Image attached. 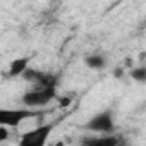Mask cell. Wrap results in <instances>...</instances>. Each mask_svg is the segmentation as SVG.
Listing matches in <instances>:
<instances>
[{"mask_svg": "<svg viewBox=\"0 0 146 146\" xmlns=\"http://www.w3.org/2000/svg\"><path fill=\"white\" fill-rule=\"evenodd\" d=\"M55 125H57V122H48V124H41V125L35 127L33 131L24 132L19 139V144L21 146H43V144H46Z\"/></svg>", "mask_w": 146, "mask_h": 146, "instance_id": "obj_4", "label": "cell"}, {"mask_svg": "<svg viewBox=\"0 0 146 146\" xmlns=\"http://www.w3.org/2000/svg\"><path fill=\"white\" fill-rule=\"evenodd\" d=\"M131 78L132 81L139 83V84H146V65H136L131 69Z\"/></svg>", "mask_w": 146, "mask_h": 146, "instance_id": "obj_8", "label": "cell"}, {"mask_svg": "<svg viewBox=\"0 0 146 146\" xmlns=\"http://www.w3.org/2000/svg\"><path fill=\"white\" fill-rule=\"evenodd\" d=\"M57 100V91L53 86H46V88H41L38 86L36 90H31V91H26L23 96H21V103L24 107H29V108H41V107H46L50 102Z\"/></svg>", "mask_w": 146, "mask_h": 146, "instance_id": "obj_1", "label": "cell"}, {"mask_svg": "<svg viewBox=\"0 0 146 146\" xmlns=\"http://www.w3.org/2000/svg\"><path fill=\"white\" fill-rule=\"evenodd\" d=\"M83 144H91V146H98V144H105V146H117L120 143V139L115 136V132L110 134H95V136H88L81 139Z\"/></svg>", "mask_w": 146, "mask_h": 146, "instance_id": "obj_5", "label": "cell"}, {"mask_svg": "<svg viewBox=\"0 0 146 146\" xmlns=\"http://www.w3.org/2000/svg\"><path fill=\"white\" fill-rule=\"evenodd\" d=\"M9 139V131H7V125H2L0 124V143H5Z\"/></svg>", "mask_w": 146, "mask_h": 146, "instance_id": "obj_10", "label": "cell"}, {"mask_svg": "<svg viewBox=\"0 0 146 146\" xmlns=\"http://www.w3.org/2000/svg\"><path fill=\"white\" fill-rule=\"evenodd\" d=\"M69 103H70V98H62L60 100V107H67Z\"/></svg>", "mask_w": 146, "mask_h": 146, "instance_id": "obj_11", "label": "cell"}, {"mask_svg": "<svg viewBox=\"0 0 146 146\" xmlns=\"http://www.w3.org/2000/svg\"><path fill=\"white\" fill-rule=\"evenodd\" d=\"M41 113H43L41 110H35V108H29V107H24V108H2L0 110V124L7 125V127H17L24 120L38 117Z\"/></svg>", "mask_w": 146, "mask_h": 146, "instance_id": "obj_3", "label": "cell"}, {"mask_svg": "<svg viewBox=\"0 0 146 146\" xmlns=\"http://www.w3.org/2000/svg\"><path fill=\"white\" fill-rule=\"evenodd\" d=\"M84 65L91 70H103L107 67V58L102 53H90L84 57Z\"/></svg>", "mask_w": 146, "mask_h": 146, "instance_id": "obj_7", "label": "cell"}, {"mask_svg": "<svg viewBox=\"0 0 146 146\" xmlns=\"http://www.w3.org/2000/svg\"><path fill=\"white\" fill-rule=\"evenodd\" d=\"M112 76H113L115 79H124V76H125V69H124V65H117V67H113Z\"/></svg>", "mask_w": 146, "mask_h": 146, "instance_id": "obj_9", "label": "cell"}, {"mask_svg": "<svg viewBox=\"0 0 146 146\" xmlns=\"http://www.w3.org/2000/svg\"><path fill=\"white\" fill-rule=\"evenodd\" d=\"M29 57H17V58H14L11 64H9V70H7V76L9 78H19V76H23L24 72L28 70V67H29Z\"/></svg>", "mask_w": 146, "mask_h": 146, "instance_id": "obj_6", "label": "cell"}, {"mask_svg": "<svg viewBox=\"0 0 146 146\" xmlns=\"http://www.w3.org/2000/svg\"><path fill=\"white\" fill-rule=\"evenodd\" d=\"M83 129L93 132V134H110L115 132V119H113V112L112 110H102L98 113H95L93 117L88 119V122H84Z\"/></svg>", "mask_w": 146, "mask_h": 146, "instance_id": "obj_2", "label": "cell"}]
</instances>
